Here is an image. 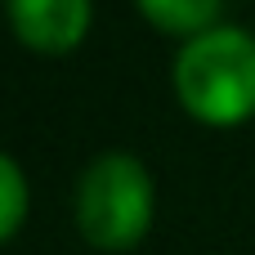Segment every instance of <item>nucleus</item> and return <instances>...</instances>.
I'll list each match as a JSON object with an SVG mask.
<instances>
[{
	"instance_id": "nucleus-5",
	"label": "nucleus",
	"mask_w": 255,
	"mask_h": 255,
	"mask_svg": "<svg viewBox=\"0 0 255 255\" xmlns=\"http://www.w3.org/2000/svg\"><path fill=\"white\" fill-rule=\"evenodd\" d=\"M27 215V179L22 170L0 152V238H9Z\"/></svg>"
},
{
	"instance_id": "nucleus-3",
	"label": "nucleus",
	"mask_w": 255,
	"mask_h": 255,
	"mask_svg": "<svg viewBox=\"0 0 255 255\" xmlns=\"http://www.w3.org/2000/svg\"><path fill=\"white\" fill-rule=\"evenodd\" d=\"M9 22L22 45L58 54L85 36L90 0H9Z\"/></svg>"
},
{
	"instance_id": "nucleus-2",
	"label": "nucleus",
	"mask_w": 255,
	"mask_h": 255,
	"mask_svg": "<svg viewBox=\"0 0 255 255\" xmlns=\"http://www.w3.org/2000/svg\"><path fill=\"white\" fill-rule=\"evenodd\" d=\"M152 220V184L143 161L126 152H103L85 166L76 184V224L90 247L126 251L143 238Z\"/></svg>"
},
{
	"instance_id": "nucleus-1",
	"label": "nucleus",
	"mask_w": 255,
	"mask_h": 255,
	"mask_svg": "<svg viewBox=\"0 0 255 255\" xmlns=\"http://www.w3.org/2000/svg\"><path fill=\"white\" fill-rule=\"evenodd\" d=\"M175 90L202 121L233 126L255 112V40L242 27H211L175 58Z\"/></svg>"
},
{
	"instance_id": "nucleus-4",
	"label": "nucleus",
	"mask_w": 255,
	"mask_h": 255,
	"mask_svg": "<svg viewBox=\"0 0 255 255\" xmlns=\"http://www.w3.org/2000/svg\"><path fill=\"white\" fill-rule=\"evenodd\" d=\"M139 9L161 27V31H179V36H202L211 27V18L220 13V0H139Z\"/></svg>"
}]
</instances>
